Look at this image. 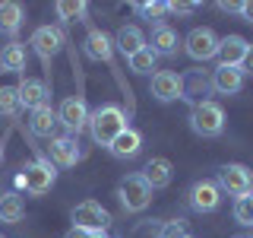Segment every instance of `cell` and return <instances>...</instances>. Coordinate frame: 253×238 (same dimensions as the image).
Here are the masks:
<instances>
[{"mask_svg":"<svg viewBox=\"0 0 253 238\" xmlns=\"http://www.w3.org/2000/svg\"><path fill=\"white\" fill-rule=\"evenodd\" d=\"M89 130H92V140L98 143V146H111L117 133L126 130V115H124V108H117V105H101V108H95L92 115H89Z\"/></svg>","mask_w":253,"mask_h":238,"instance_id":"cell-1","label":"cell"},{"mask_svg":"<svg viewBox=\"0 0 253 238\" xmlns=\"http://www.w3.org/2000/svg\"><path fill=\"white\" fill-rule=\"evenodd\" d=\"M190 130L196 137H221V130H225V111H221L218 102H209V99L193 102V108H190Z\"/></svg>","mask_w":253,"mask_h":238,"instance_id":"cell-2","label":"cell"},{"mask_svg":"<svg viewBox=\"0 0 253 238\" xmlns=\"http://www.w3.org/2000/svg\"><path fill=\"white\" fill-rule=\"evenodd\" d=\"M54 181H57V165L51 159H32L22 169V175L16 178V184L26 187V194H32V197H42L54 187Z\"/></svg>","mask_w":253,"mask_h":238,"instance_id":"cell-3","label":"cell"},{"mask_svg":"<svg viewBox=\"0 0 253 238\" xmlns=\"http://www.w3.org/2000/svg\"><path fill=\"white\" fill-rule=\"evenodd\" d=\"M117 197H121L126 213H142L149 203H152V187H149V181L142 178L139 172H133V175H126V178L121 181Z\"/></svg>","mask_w":253,"mask_h":238,"instance_id":"cell-4","label":"cell"},{"mask_svg":"<svg viewBox=\"0 0 253 238\" xmlns=\"http://www.w3.org/2000/svg\"><path fill=\"white\" fill-rule=\"evenodd\" d=\"M89 115L92 111H89L83 95H67V99L60 102V108H57V121L67 127L70 137H79V133L89 127Z\"/></svg>","mask_w":253,"mask_h":238,"instance_id":"cell-5","label":"cell"},{"mask_svg":"<svg viewBox=\"0 0 253 238\" xmlns=\"http://www.w3.org/2000/svg\"><path fill=\"white\" fill-rule=\"evenodd\" d=\"M218 190H228L231 197H247L253 194V172L241 162H228L218 169Z\"/></svg>","mask_w":253,"mask_h":238,"instance_id":"cell-6","label":"cell"},{"mask_svg":"<svg viewBox=\"0 0 253 238\" xmlns=\"http://www.w3.org/2000/svg\"><path fill=\"white\" fill-rule=\"evenodd\" d=\"M70 219H73V229H85V232H105L111 226V213L98 200H83L79 206H73Z\"/></svg>","mask_w":253,"mask_h":238,"instance_id":"cell-7","label":"cell"},{"mask_svg":"<svg viewBox=\"0 0 253 238\" xmlns=\"http://www.w3.org/2000/svg\"><path fill=\"white\" fill-rule=\"evenodd\" d=\"M29 45H32V51L38 54V60H42L44 67H51V60L63 51V32L57 26H38L32 32Z\"/></svg>","mask_w":253,"mask_h":238,"instance_id":"cell-8","label":"cell"},{"mask_svg":"<svg viewBox=\"0 0 253 238\" xmlns=\"http://www.w3.org/2000/svg\"><path fill=\"white\" fill-rule=\"evenodd\" d=\"M180 45H184V51L193 60H212L215 51H218V35L212 29H206V26H196V29L187 32V38Z\"/></svg>","mask_w":253,"mask_h":238,"instance_id":"cell-9","label":"cell"},{"mask_svg":"<svg viewBox=\"0 0 253 238\" xmlns=\"http://www.w3.org/2000/svg\"><path fill=\"white\" fill-rule=\"evenodd\" d=\"M149 92H152L155 102H177L184 99V76L174 73V70H158L152 73V83H149Z\"/></svg>","mask_w":253,"mask_h":238,"instance_id":"cell-10","label":"cell"},{"mask_svg":"<svg viewBox=\"0 0 253 238\" xmlns=\"http://www.w3.org/2000/svg\"><path fill=\"white\" fill-rule=\"evenodd\" d=\"M51 159L63 169H70V165L83 162L85 159V146L79 143V137H70V133H63V137H51Z\"/></svg>","mask_w":253,"mask_h":238,"instance_id":"cell-11","label":"cell"},{"mask_svg":"<svg viewBox=\"0 0 253 238\" xmlns=\"http://www.w3.org/2000/svg\"><path fill=\"white\" fill-rule=\"evenodd\" d=\"M190 206L196 213H215L221 206V190L215 181H196L190 187Z\"/></svg>","mask_w":253,"mask_h":238,"instance_id":"cell-12","label":"cell"},{"mask_svg":"<svg viewBox=\"0 0 253 238\" xmlns=\"http://www.w3.org/2000/svg\"><path fill=\"white\" fill-rule=\"evenodd\" d=\"M16 89H19V105L29 108V111L47 105V95H51L47 83H44V79H35V76H22Z\"/></svg>","mask_w":253,"mask_h":238,"instance_id":"cell-13","label":"cell"},{"mask_svg":"<svg viewBox=\"0 0 253 238\" xmlns=\"http://www.w3.org/2000/svg\"><path fill=\"white\" fill-rule=\"evenodd\" d=\"M247 48H250V42L244 35H225V38H218V51H215L218 67H241Z\"/></svg>","mask_w":253,"mask_h":238,"instance_id":"cell-14","label":"cell"},{"mask_svg":"<svg viewBox=\"0 0 253 238\" xmlns=\"http://www.w3.org/2000/svg\"><path fill=\"white\" fill-rule=\"evenodd\" d=\"M209 86H212V92H218V95H237V92L244 89V73H241V67H215V73H212Z\"/></svg>","mask_w":253,"mask_h":238,"instance_id":"cell-15","label":"cell"},{"mask_svg":"<svg viewBox=\"0 0 253 238\" xmlns=\"http://www.w3.org/2000/svg\"><path fill=\"white\" fill-rule=\"evenodd\" d=\"M139 175L149 181V187H152V190H162V187H168V184H171V178H174V165H171V159L155 156V159H149V162H146V169H142Z\"/></svg>","mask_w":253,"mask_h":238,"instance_id":"cell-16","label":"cell"},{"mask_svg":"<svg viewBox=\"0 0 253 238\" xmlns=\"http://www.w3.org/2000/svg\"><path fill=\"white\" fill-rule=\"evenodd\" d=\"M149 48H152L158 58H174V54H177V48H180V38H177V32H174L171 26H165V22H155Z\"/></svg>","mask_w":253,"mask_h":238,"instance_id":"cell-17","label":"cell"},{"mask_svg":"<svg viewBox=\"0 0 253 238\" xmlns=\"http://www.w3.org/2000/svg\"><path fill=\"white\" fill-rule=\"evenodd\" d=\"M57 111L51 108V102L42 108H35L32 111V118H29V130H32V137H54V130H57Z\"/></svg>","mask_w":253,"mask_h":238,"instance_id":"cell-18","label":"cell"},{"mask_svg":"<svg viewBox=\"0 0 253 238\" xmlns=\"http://www.w3.org/2000/svg\"><path fill=\"white\" fill-rule=\"evenodd\" d=\"M83 48H85V54H89L92 60H105V63L114 60V42H111L101 29H92L89 35H85Z\"/></svg>","mask_w":253,"mask_h":238,"instance_id":"cell-19","label":"cell"},{"mask_svg":"<svg viewBox=\"0 0 253 238\" xmlns=\"http://www.w3.org/2000/svg\"><path fill=\"white\" fill-rule=\"evenodd\" d=\"M108 149H111L114 159H133V156H139V149H142V133L133 130V127H126L124 133L114 137V143H111Z\"/></svg>","mask_w":253,"mask_h":238,"instance_id":"cell-20","label":"cell"},{"mask_svg":"<svg viewBox=\"0 0 253 238\" xmlns=\"http://www.w3.org/2000/svg\"><path fill=\"white\" fill-rule=\"evenodd\" d=\"M146 35H142V29L139 26H121L117 29V35H114V48L124 54V58H133V54L139 51V48H146Z\"/></svg>","mask_w":253,"mask_h":238,"instance_id":"cell-21","label":"cell"},{"mask_svg":"<svg viewBox=\"0 0 253 238\" xmlns=\"http://www.w3.org/2000/svg\"><path fill=\"white\" fill-rule=\"evenodd\" d=\"M22 22H26L22 6L13 3V0H3V3H0V35H16V32L22 29Z\"/></svg>","mask_w":253,"mask_h":238,"instance_id":"cell-22","label":"cell"},{"mask_svg":"<svg viewBox=\"0 0 253 238\" xmlns=\"http://www.w3.org/2000/svg\"><path fill=\"white\" fill-rule=\"evenodd\" d=\"M22 70H26V48L19 42L6 45L0 51V73H22Z\"/></svg>","mask_w":253,"mask_h":238,"instance_id":"cell-23","label":"cell"},{"mask_svg":"<svg viewBox=\"0 0 253 238\" xmlns=\"http://www.w3.org/2000/svg\"><path fill=\"white\" fill-rule=\"evenodd\" d=\"M26 216V203L19 194H3L0 197V222H19Z\"/></svg>","mask_w":253,"mask_h":238,"instance_id":"cell-24","label":"cell"},{"mask_svg":"<svg viewBox=\"0 0 253 238\" xmlns=\"http://www.w3.org/2000/svg\"><path fill=\"white\" fill-rule=\"evenodd\" d=\"M54 10H57V16H60L63 22H83L89 6H85L83 0H57V3H54Z\"/></svg>","mask_w":253,"mask_h":238,"instance_id":"cell-25","label":"cell"},{"mask_svg":"<svg viewBox=\"0 0 253 238\" xmlns=\"http://www.w3.org/2000/svg\"><path fill=\"white\" fill-rule=\"evenodd\" d=\"M155 63H158V54L152 51V48H139L133 58H126V67L133 70V73H149V70H155Z\"/></svg>","mask_w":253,"mask_h":238,"instance_id":"cell-26","label":"cell"},{"mask_svg":"<svg viewBox=\"0 0 253 238\" xmlns=\"http://www.w3.org/2000/svg\"><path fill=\"white\" fill-rule=\"evenodd\" d=\"M19 89L16 86H0V115L3 118H13L19 115Z\"/></svg>","mask_w":253,"mask_h":238,"instance_id":"cell-27","label":"cell"},{"mask_svg":"<svg viewBox=\"0 0 253 238\" xmlns=\"http://www.w3.org/2000/svg\"><path fill=\"white\" fill-rule=\"evenodd\" d=\"M209 89H212L209 79H203L200 73H196V70L184 76V99H193V95H206Z\"/></svg>","mask_w":253,"mask_h":238,"instance_id":"cell-28","label":"cell"},{"mask_svg":"<svg viewBox=\"0 0 253 238\" xmlns=\"http://www.w3.org/2000/svg\"><path fill=\"white\" fill-rule=\"evenodd\" d=\"M234 219L241 222V226H253V194L234 200Z\"/></svg>","mask_w":253,"mask_h":238,"instance_id":"cell-29","label":"cell"},{"mask_svg":"<svg viewBox=\"0 0 253 238\" xmlns=\"http://www.w3.org/2000/svg\"><path fill=\"white\" fill-rule=\"evenodd\" d=\"M158 238H187V222L184 219H171L162 226V232H158Z\"/></svg>","mask_w":253,"mask_h":238,"instance_id":"cell-30","label":"cell"},{"mask_svg":"<svg viewBox=\"0 0 253 238\" xmlns=\"http://www.w3.org/2000/svg\"><path fill=\"white\" fill-rule=\"evenodd\" d=\"M136 10L152 22V19H162V16H165V3H136Z\"/></svg>","mask_w":253,"mask_h":238,"instance_id":"cell-31","label":"cell"},{"mask_svg":"<svg viewBox=\"0 0 253 238\" xmlns=\"http://www.w3.org/2000/svg\"><path fill=\"white\" fill-rule=\"evenodd\" d=\"M200 3H177V0H171V3H165V13H177V16H187L193 13Z\"/></svg>","mask_w":253,"mask_h":238,"instance_id":"cell-32","label":"cell"},{"mask_svg":"<svg viewBox=\"0 0 253 238\" xmlns=\"http://www.w3.org/2000/svg\"><path fill=\"white\" fill-rule=\"evenodd\" d=\"M241 73H250V76H253V45L247 48V54H244V63H241Z\"/></svg>","mask_w":253,"mask_h":238,"instance_id":"cell-33","label":"cell"},{"mask_svg":"<svg viewBox=\"0 0 253 238\" xmlns=\"http://www.w3.org/2000/svg\"><path fill=\"white\" fill-rule=\"evenodd\" d=\"M101 232H85V229H70L63 238H98Z\"/></svg>","mask_w":253,"mask_h":238,"instance_id":"cell-34","label":"cell"},{"mask_svg":"<svg viewBox=\"0 0 253 238\" xmlns=\"http://www.w3.org/2000/svg\"><path fill=\"white\" fill-rule=\"evenodd\" d=\"M241 19L253 26V0H247V3H241Z\"/></svg>","mask_w":253,"mask_h":238,"instance_id":"cell-35","label":"cell"},{"mask_svg":"<svg viewBox=\"0 0 253 238\" xmlns=\"http://www.w3.org/2000/svg\"><path fill=\"white\" fill-rule=\"evenodd\" d=\"M218 10H225V13H241V3H231V0H221V3H218Z\"/></svg>","mask_w":253,"mask_h":238,"instance_id":"cell-36","label":"cell"},{"mask_svg":"<svg viewBox=\"0 0 253 238\" xmlns=\"http://www.w3.org/2000/svg\"><path fill=\"white\" fill-rule=\"evenodd\" d=\"M0 162H3V146H0Z\"/></svg>","mask_w":253,"mask_h":238,"instance_id":"cell-37","label":"cell"},{"mask_svg":"<svg viewBox=\"0 0 253 238\" xmlns=\"http://www.w3.org/2000/svg\"><path fill=\"white\" fill-rule=\"evenodd\" d=\"M98 238H108V235H105V232H101V235H98Z\"/></svg>","mask_w":253,"mask_h":238,"instance_id":"cell-38","label":"cell"},{"mask_svg":"<svg viewBox=\"0 0 253 238\" xmlns=\"http://www.w3.org/2000/svg\"><path fill=\"white\" fill-rule=\"evenodd\" d=\"M187 238H193V235H187Z\"/></svg>","mask_w":253,"mask_h":238,"instance_id":"cell-39","label":"cell"},{"mask_svg":"<svg viewBox=\"0 0 253 238\" xmlns=\"http://www.w3.org/2000/svg\"><path fill=\"white\" fill-rule=\"evenodd\" d=\"M0 238H3V235H0Z\"/></svg>","mask_w":253,"mask_h":238,"instance_id":"cell-40","label":"cell"}]
</instances>
